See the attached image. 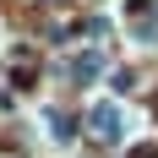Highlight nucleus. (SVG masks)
<instances>
[{
  "label": "nucleus",
  "mask_w": 158,
  "mask_h": 158,
  "mask_svg": "<svg viewBox=\"0 0 158 158\" xmlns=\"http://www.w3.org/2000/svg\"><path fill=\"white\" fill-rule=\"evenodd\" d=\"M87 131H93L98 142L114 147V142H126V136H131V114L120 109V104H109V98H98L93 109H87Z\"/></svg>",
  "instance_id": "obj_1"
},
{
  "label": "nucleus",
  "mask_w": 158,
  "mask_h": 158,
  "mask_svg": "<svg viewBox=\"0 0 158 158\" xmlns=\"http://www.w3.org/2000/svg\"><path fill=\"white\" fill-rule=\"evenodd\" d=\"M60 71H65V82H77V87H93V82L109 71V60H104V49H77Z\"/></svg>",
  "instance_id": "obj_2"
},
{
  "label": "nucleus",
  "mask_w": 158,
  "mask_h": 158,
  "mask_svg": "<svg viewBox=\"0 0 158 158\" xmlns=\"http://www.w3.org/2000/svg\"><path fill=\"white\" fill-rule=\"evenodd\" d=\"M38 126H44V136H49V147H71V114H60V109H44L38 114Z\"/></svg>",
  "instance_id": "obj_3"
},
{
  "label": "nucleus",
  "mask_w": 158,
  "mask_h": 158,
  "mask_svg": "<svg viewBox=\"0 0 158 158\" xmlns=\"http://www.w3.org/2000/svg\"><path fill=\"white\" fill-rule=\"evenodd\" d=\"M136 44H158V6L142 16V22H136Z\"/></svg>",
  "instance_id": "obj_4"
},
{
  "label": "nucleus",
  "mask_w": 158,
  "mask_h": 158,
  "mask_svg": "<svg viewBox=\"0 0 158 158\" xmlns=\"http://www.w3.org/2000/svg\"><path fill=\"white\" fill-rule=\"evenodd\" d=\"M136 158H158V147H136Z\"/></svg>",
  "instance_id": "obj_5"
}]
</instances>
